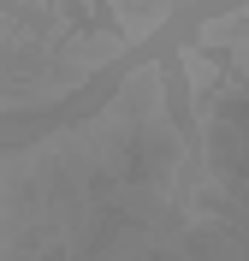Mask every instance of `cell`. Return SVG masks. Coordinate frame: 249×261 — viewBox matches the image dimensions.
<instances>
[{
    "instance_id": "6da1fadb",
    "label": "cell",
    "mask_w": 249,
    "mask_h": 261,
    "mask_svg": "<svg viewBox=\"0 0 249 261\" xmlns=\"http://www.w3.org/2000/svg\"><path fill=\"white\" fill-rule=\"evenodd\" d=\"M119 12V30H125V42H143V36L154 30L166 18V0H125V6H113Z\"/></svg>"
}]
</instances>
